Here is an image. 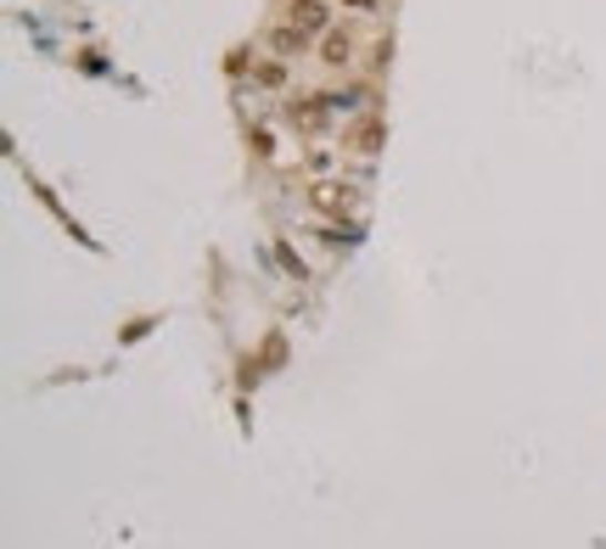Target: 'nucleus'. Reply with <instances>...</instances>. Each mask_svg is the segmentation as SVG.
Here are the masks:
<instances>
[{"instance_id":"39448f33","label":"nucleus","mask_w":606,"mask_h":549,"mask_svg":"<svg viewBox=\"0 0 606 549\" xmlns=\"http://www.w3.org/2000/svg\"><path fill=\"white\" fill-rule=\"evenodd\" d=\"M377 141H382V130H377V124H366V130L355 135V152H377Z\"/></svg>"},{"instance_id":"f03ea898","label":"nucleus","mask_w":606,"mask_h":549,"mask_svg":"<svg viewBox=\"0 0 606 549\" xmlns=\"http://www.w3.org/2000/svg\"><path fill=\"white\" fill-rule=\"evenodd\" d=\"M326 113H331V107H326V96H320V102H292V107H287V118H292V124H304V130H320V124H326Z\"/></svg>"},{"instance_id":"20e7f679","label":"nucleus","mask_w":606,"mask_h":549,"mask_svg":"<svg viewBox=\"0 0 606 549\" xmlns=\"http://www.w3.org/2000/svg\"><path fill=\"white\" fill-rule=\"evenodd\" d=\"M270 51H276V56H298V51H304V34H298L292 23H281V29L270 34Z\"/></svg>"},{"instance_id":"423d86ee","label":"nucleus","mask_w":606,"mask_h":549,"mask_svg":"<svg viewBox=\"0 0 606 549\" xmlns=\"http://www.w3.org/2000/svg\"><path fill=\"white\" fill-rule=\"evenodd\" d=\"M349 7H360V12H377V0H349Z\"/></svg>"},{"instance_id":"f257e3e1","label":"nucleus","mask_w":606,"mask_h":549,"mask_svg":"<svg viewBox=\"0 0 606 549\" xmlns=\"http://www.w3.org/2000/svg\"><path fill=\"white\" fill-rule=\"evenodd\" d=\"M287 23H292V29L309 40V34H320V29H326V7H320V0H292Z\"/></svg>"},{"instance_id":"7ed1b4c3","label":"nucleus","mask_w":606,"mask_h":549,"mask_svg":"<svg viewBox=\"0 0 606 549\" xmlns=\"http://www.w3.org/2000/svg\"><path fill=\"white\" fill-rule=\"evenodd\" d=\"M320 56H326L331 68H342V62L355 56V34H349V29H337V34H326V51H320Z\"/></svg>"}]
</instances>
